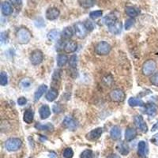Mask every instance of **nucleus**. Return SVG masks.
Masks as SVG:
<instances>
[{"label":"nucleus","mask_w":158,"mask_h":158,"mask_svg":"<svg viewBox=\"0 0 158 158\" xmlns=\"http://www.w3.org/2000/svg\"><path fill=\"white\" fill-rule=\"evenodd\" d=\"M7 32H2L1 34H0V41H1V43L3 44L4 42H6L7 40Z\"/></svg>","instance_id":"nucleus-43"},{"label":"nucleus","mask_w":158,"mask_h":158,"mask_svg":"<svg viewBox=\"0 0 158 158\" xmlns=\"http://www.w3.org/2000/svg\"><path fill=\"white\" fill-rule=\"evenodd\" d=\"M157 69V63L154 59H149L143 63L142 67V72L145 76H149L154 73Z\"/></svg>","instance_id":"nucleus-3"},{"label":"nucleus","mask_w":158,"mask_h":158,"mask_svg":"<svg viewBox=\"0 0 158 158\" xmlns=\"http://www.w3.org/2000/svg\"><path fill=\"white\" fill-rule=\"evenodd\" d=\"M148 152L147 144L144 141H140L138 144V154L141 158H145L146 157Z\"/></svg>","instance_id":"nucleus-12"},{"label":"nucleus","mask_w":158,"mask_h":158,"mask_svg":"<svg viewBox=\"0 0 158 158\" xmlns=\"http://www.w3.org/2000/svg\"><path fill=\"white\" fill-rule=\"evenodd\" d=\"M75 30V33L79 39H84L87 36L88 33V30L86 29L85 24L82 22L76 23L74 26Z\"/></svg>","instance_id":"nucleus-7"},{"label":"nucleus","mask_w":158,"mask_h":158,"mask_svg":"<svg viewBox=\"0 0 158 158\" xmlns=\"http://www.w3.org/2000/svg\"><path fill=\"white\" fill-rule=\"evenodd\" d=\"M1 11L5 16H9L13 13V7L8 2H3L1 5Z\"/></svg>","instance_id":"nucleus-17"},{"label":"nucleus","mask_w":158,"mask_h":158,"mask_svg":"<svg viewBox=\"0 0 158 158\" xmlns=\"http://www.w3.org/2000/svg\"><path fill=\"white\" fill-rule=\"evenodd\" d=\"M134 22H135V21H134V18H129V19L126 20V21H125V30H130V29L133 26Z\"/></svg>","instance_id":"nucleus-40"},{"label":"nucleus","mask_w":158,"mask_h":158,"mask_svg":"<svg viewBox=\"0 0 158 158\" xmlns=\"http://www.w3.org/2000/svg\"><path fill=\"white\" fill-rule=\"evenodd\" d=\"M65 45L66 43L64 42V40H59V41H57L56 44H55V50H56V52H61L63 50H64L65 48Z\"/></svg>","instance_id":"nucleus-35"},{"label":"nucleus","mask_w":158,"mask_h":158,"mask_svg":"<svg viewBox=\"0 0 158 158\" xmlns=\"http://www.w3.org/2000/svg\"><path fill=\"white\" fill-rule=\"evenodd\" d=\"M125 12H126V14L129 16V17H131V18H134L137 17L139 14V11H138V10L136 9L135 7H126L125 8Z\"/></svg>","instance_id":"nucleus-30"},{"label":"nucleus","mask_w":158,"mask_h":158,"mask_svg":"<svg viewBox=\"0 0 158 158\" xmlns=\"http://www.w3.org/2000/svg\"><path fill=\"white\" fill-rule=\"evenodd\" d=\"M110 136L113 140H119V139H120V138H121V129H120V126H113L112 128L111 129Z\"/></svg>","instance_id":"nucleus-21"},{"label":"nucleus","mask_w":158,"mask_h":158,"mask_svg":"<svg viewBox=\"0 0 158 158\" xmlns=\"http://www.w3.org/2000/svg\"><path fill=\"white\" fill-rule=\"evenodd\" d=\"M122 23L121 21H117L116 22L112 25L111 26H110L109 28V31L111 32L112 34H115V35H118L121 32V30H122Z\"/></svg>","instance_id":"nucleus-26"},{"label":"nucleus","mask_w":158,"mask_h":158,"mask_svg":"<svg viewBox=\"0 0 158 158\" xmlns=\"http://www.w3.org/2000/svg\"><path fill=\"white\" fill-rule=\"evenodd\" d=\"M60 11L56 7H50L47 10L45 14V17L47 20L49 21H54L56 20L57 18H59Z\"/></svg>","instance_id":"nucleus-11"},{"label":"nucleus","mask_w":158,"mask_h":158,"mask_svg":"<svg viewBox=\"0 0 158 158\" xmlns=\"http://www.w3.org/2000/svg\"><path fill=\"white\" fill-rule=\"evenodd\" d=\"M56 154L54 152H52V153H50L49 154V157L50 158H56Z\"/></svg>","instance_id":"nucleus-50"},{"label":"nucleus","mask_w":158,"mask_h":158,"mask_svg":"<svg viewBox=\"0 0 158 158\" xmlns=\"http://www.w3.org/2000/svg\"><path fill=\"white\" fill-rule=\"evenodd\" d=\"M128 104L131 107H145V104L142 100L136 97H131L128 100Z\"/></svg>","instance_id":"nucleus-23"},{"label":"nucleus","mask_w":158,"mask_h":158,"mask_svg":"<svg viewBox=\"0 0 158 158\" xmlns=\"http://www.w3.org/2000/svg\"><path fill=\"white\" fill-rule=\"evenodd\" d=\"M32 81L31 80V78H25L20 81V86L22 89H28L32 86Z\"/></svg>","instance_id":"nucleus-32"},{"label":"nucleus","mask_w":158,"mask_h":158,"mask_svg":"<svg viewBox=\"0 0 158 158\" xmlns=\"http://www.w3.org/2000/svg\"><path fill=\"white\" fill-rule=\"evenodd\" d=\"M78 4L83 8H91L97 3V0H78Z\"/></svg>","instance_id":"nucleus-27"},{"label":"nucleus","mask_w":158,"mask_h":158,"mask_svg":"<svg viewBox=\"0 0 158 158\" xmlns=\"http://www.w3.org/2000/svg\"><path fill=\"white\" fill-rule=\"evenodd\" d=\"M63 125L65 126L66 128L70 130V131H75V130L77 129L78 126L76 120H75L71 116H66L65 119L63 121Z\"/></svg>","instance_id":"nucleus-9"},{"label":"nucleus","mask_w":158,"mask_h":158,"mask_svg":"<svg viewBox=\"0 0 158 158\" xmlns=\"http://www.w3.org/2000/svg\"><path fill=\"white\" fill-rule=\"evenodd\" d=\"M78 65V56L76 55H71L69 59V66L73 69H75L77 67Z\"/></svg>","instance_id":"nucleus-34"},{"label":"nucleus","mask_w":158,"mask_h":158,"mask_svg":"<svg viewBox=\"0 0 158 158\" xmlns=\"http://www.w3.org/2000/svg\"><path fill=\"white\" fill-rule=\"evenodd\" d=\"M58 96H59V92L57 90V89L54 88V87H52V88L50 89L47 92L45 97L47 101L52 102L56 99Z\"/></svg>","instance_id":"nucleus-16"},{"label":"nucleus","mask_w":158,"mask_h":158,"mask_svg":"<svg viewBox=\"0 0 158 158\" xmlns=\"http://www.w3.org/2000/svg\"><path fill=\"white\" fill-rule=\"evenodd\" d=\"M134 123L136 127L139 131H142V133H146L148 131V126H147L146 123H145L142 115H135L134 118Z\"/></svg>","instance_id":"nucleus-8"},{"label":"nucleus","mask_w":158,"mask_h":158,"mask_svg":"<svg viewBox=\"0 0 158 158\" xmlns=\"http://www.w3.org/2000/svg\"><path fill=\"white\" fill-rule=\"evenodd\" d=\"M18 104L20 106H24L25 104H27V99L24 97H21L18 99Z\"/></svg>","instance_id":"nucleus-42"},{"label":"nucleus","mask_w":158,"mask_h":158,"mask_svg":"<svg viewBox=\"0 0 158 158\" xmlns=\"http://www.w3.org/2000/svg\"><path fill=\"white\" fill-rule=\"evenodd\" d=\"M75 33V30L71 27H66L64 30H63L61 33V37L63 40L66 41V40H70L73 36Z\"/></svg>","instance_id":"nucleus-22"},{"label":"nucleus","mask_w":158,"mask_h":158,"mask_svg":"<svg viewBox=\"0 0 158 158\" xmlns=\"http://www.w3.org/2000/svg\"><path fill=\"white\" fill-rule=\"evenodd\" d=\"M22 145V142L18 138H11L7 139L5 142V148L7 151L15 152L20 149Z\"/></svg>","instance_id":"nucleus-2"},{"label":"nucleus","mask_w":158,"mask_h":158,"mask_svg":"<svg viewBox=\"0 0 158 158\" xmlns=\"http://www.w3.org/2000/svg\"><path fill=\"white\" fill-rule=\"evenodd\" d=\"M30 60L34 66L40 65L44 60V54L41 50H34L30 56Z\"/></svg>","instance_id":"nucleus-6"},{"label":"nucleus","mask_w":158,"mask_h":158,"mask_svg":"<svg viewBox=\"0 0 158 158\" xmlns=\"http://www.w3.org/2000/svg\"><path fill=\"white\" fill-rule=\"evenodd\" d=\"M35 128L36 130H39V131H52L54 130V126L52 123H45V124H42V123H37L35 125Z\"/></svg>","instance_id":"nucleus-25"},{"label":"nucleus","mask_w":158,"mask_h":158,"mask_svg":"<svg viewBox=\"0 0 158 158\" xmlns=\"http://www.w3.org/2000/svg\"><path fill=\"white\" fill-rule=\"evenodd\" d=\"M10 2H11L12 4L14 5V6H19V5L21 4L22 0H10Z\"/></svg>","instance_id":"nucleus-47"},{"label":"nucleus","mask_w":158,"mask_h":158,"mask_svg":"<svg viewBox=\"0 0 158 158\" xmlns=\"http://www.w3.org/2000/svg\"><path fill=\"white\" fill-rule=\"evenodd\" d=\"M47 90V86L46 85H41L40 87H38V89H36V91L34 93V100L35 101H37L41 99V97L44 94V93H46Z\"/></svg>","instance_id":"nucleus-20"},{"label":"nucleus","mask_w":158,"mask_h":158,"mask_svg":"<svg viewBox=\"0 0 158 158\" xmlns=\"http://www.w3.org/2000/svg\"><path fill=\"white\" fill-rule=\"evenodd\" d=\"M63 155L65 158H72L73 156H74V151H73L71 148H66L63 151Z\"/></svg>","instance_id":"nucleus-39"},{"label":"nucleus","mask_w":158,"mask_h":158,"mask_svg":"<svg viewBox=\"0 0 158 158\" xmlns=\"http://www.w3.org/2000/svg\"><path fill=\"white\" fill-rule=\"evenodd\" d=\"M109 98L113 102H117V103L123 102L126 99V93L124 91L120 89H115L110 92Z\"/></svg>","instance_id":"nucleus-5"},{"label":"nucleus","mask_w":158,"mask_h":158,"mask_svg":"<svg viewBox=\"0 0 158 158\" xmlns=\"http://www.w3.org/2000/svg\"><path fill=\"white\" fill-rule=\"evenodd\" d=\"M103 14V11L102 10H94V11L90 12L89 14V17H90L91 19L93 20H96L97 18H100Z\"/></svg>","instance_id":"nucleus-36"},{"label":"nucleus","mask_w":158,"mask_h":158,"mask_svg":"<svg viewBox=\"0 0 158 158\" xmlns=\"http://www.w3.org/2000/svg\"><path fill=\"white\" fill-rule=\"evenodd\" d=\"M61 34L59 33V31H57V30H52V31H50L48 33H47V39L49 40V41H55L57 39L59 38V36H60Z\"/></svg>","instance_id":"nucleus-31"},{"label":"nucleus","mask_w":158,"mask_h":158,"mask_svg":"<svg viewBox=\"0 0 158 158\" xmlns=\"http://www.w3.org/2000/svg\"><path fill=\"white\" fill-rule=\"evenodd\" d=\"M108 158H121V157H120L119 155H117V154H111L110 156H109Z\"/></svg>","instance_id":"nucleus-49"},{"label":"nucleus","mask_w":158,"mask_h":158,"mask_svg":"<svg viewBox=\"0 0 158 158\" xmlns=\"http://www.w3.org/2000/svg\"><path fill=\"white\" fill-rule=\"evenodd\" d=\"M117 21V17L115 14H109L104 17V19H103V22H104V25H106L107 26L110 27L112 25H114Z\"/></svg>","instance_id":"nucleus-19"},{"label":"nucleus","mask_w":158,"mask_h":158,"mask_svg":"<svg viewBox=\"0 0 158 158\" xmlns=\"http://www.w3.org/2000/svg\"><path fill=\"white\" fill-rule=\"evenodd\" d=\"M69 62V58L67 55L63 54H60L57 57V66L59 67H63Z\"/></svg>","instance_id":"nucleus-28"},{"label":"nucleus","mask_w":158,"mask_h":158,"mask_svg":"<svg viewBox=\"0 0 158 158\" xmlns=\"http://www.w3.org/2000/svg\"><path fill=\"white\" fill-rule=\"evenodd\" d=\"M150 82L154 86H158V72L152 75V77L150 78Z\"/></svg>","instance_id":"nucleus-41"},{"label":"nucleus","mask_w":158,"mask_h":158,"mask_svg":"<svg viewBox=\"0 0 158 158\" xmlns=\"http://www.w3.org/2000/svg\"><path fill=\"white\" fill-rule=\"evenodd\" d=\"M102 133H103V129L101 127H97V128L92 130L90 132H89L86 134V138L89 141H96L100 138Z\"/></svg>","instance_id":"nucleus-10"},{"label":"nucleus","mask_w":158,"mask_h":158,"mask_svg":"<svg viewBox=\"0 0 158 158\" xmlns=\"http://www.w3.org/2000/svg\"><path fill=\"white\" fill-rule=\"evenodd\" d=\"M150 142H151L154 145L158 146V133L156 134L155 135H154L152 137L151 139H150Z\"/></svg>","instance_id":"nucleus-44"},{"label":"nucleus","mask_w":158,"mask_h":158,"mask_svg":"<svg viewBox=\"0 0 158 158\" xmlns=\"http://www.w3.org/2000/svg\"><path fill=\"white\" fill-rule=\"evenodd\" d=\"M85 25H86V29L88 30V31H92V30H93V24L91 21H87L86 23H85Z\"/></svg>","instance_id":"nucleus-45"},{"label":"nucleus","mask_w":158,"mask_h":158,"mask_svg":"<svg viewBox=\"0 0 158 158\" xmlns=\"http://www.w3.org/2000/svg\"><path fill=\"white\" fill-rule=\"evenodd\" d=\"M34 120V112L32 109H27L25 110V111L24 112V115H23V120L25 123L27 124H30L32 123L33 122Z\"/></svg>","instance_id":"nucleus-18"},{"label":"nucleus","mask_w":158,"mask_h":158,"mask_svg":"<svg viewBox=\"0 0 158 158\" xmlns=\"http://www.w3.org/2000/svg\"><path fill=\"white\" fill-rule=\"evenodd\" d=\"M53 111H54L55 113H59L62 111V109L59 108V104H55V105H54V107H53Z\"/></svg>","instance_id":"nucleus-46"},{"label":"nucleus","mask_w":158,"mask_h":158,"mask_svg":"<svg viewBox=\"0 0 158 158\" xmlns=\"http://www.w3.org/2000/svg\"><path fill=\"white\" fill-rule=\"evenodd\" d=\"M39 114L41 120H46L51 115V109L47 104H44L39 109Z\"/></svg>","instance_id":"nucleus-14"},{"label":"nucleus","mask_w":158,"mask_h":158,"mask_svg":"<svg viewBox=\"0 0 158 158\" xmlns=\"http://www.w3.org/2000/svg\"><path fill=\"white\" fill-rule=\"evenodd\" d=\"M17 41L21 44H26L31 41L32 33L27 28H21L16 32Z\"/></svg>","instance_id":"nucleus-1"},{"label":"nucleus","mask_w":158,"mask_h":158,"mask_svg":"<svg viewBox=\"0 0 158 158\" xmlns=\"http://www.w3.org/2000/svg\"><path fill=\"white\" fill-rule=\"evenodd\" d=\"M7 83H8V75L5 71H2L0 75V84L2 86H7Z\"/></svg>","instance_id":"nucleus-33"},{"label":"nucleus","mask_w":158,"mask_h":158,"mask_svg":"<svg viewBox=\"0 0 158 158\" xmlns=\"http://www.w3.org/2000/svg\"><path fill=\"white\" fill-rule=\"evenodd\" d=\"M157 130H158V121L156 123H155V124L154 125V126H153L151 131L154 132V131H156Z\"/></svg>","instance_id":"nucleus-48"},{"label":"nucleus","mask_w":158,"mask_h":158,"mask_svg":"<svg viewBox=\"0 0 158 158\" xmlns=\"http://www.w3.org/2000/svg\"><path fill=\"white\" fill-rule=\"evenodd\" d=\"M80 158H93V154L90 149H86L81 154Z\"/></svg>","instance_id":"nucleus-37"},{"label":"nucleus","mask_w":158,"mask_h":158,"mask_svg":"<svg viewBox=\"0 0 158 158\" xmlns=\"http://www.w3.org/2000/svg\"><path fill=\"white\" fill-rule=\"evenodd\" d=\"M60 70H55L54 74L52 75V82L54 83V82H56L57 81H59L60 78H61V74H60Z\"/></svg>","instance_id":"nucleus-38"},{"label":"nucleus","mask_w":158,"mask_h":158,"mask_svg":"<svg viewBox=\"0 0 158 158\" xmlns=\"http://www.w3.org/2000/svg\"><path fill=\"white\" fill-rule=\"evenodd\" d=\"M77 49L78 44L75 41H68L67 43H66L64 51L66 53H73V52H76Z\"/></svg>","instance_id":"nucleus-24"},{"label":"nucleus","mask_w":158,"mask_h":158,"mask_svg":"<svg viewBox=\"0 0 158 158\" xmlns=\"http://www.w3.org/2000/svg\"><path fill=\"white\" fill-rule=\"evenodd\" d=\"M95 52L99 55H107L111 51V46L108 42L100 41L95 46Z\"/></svg>","instance_id":"nucleus-4"},{"label":"nucleus","mask_w":158,"mask_h":158,"mask_svg":"<svg viewBox=\"0 0 158 158\" xmlns=\"http://www.w3.org/2000/svg\"><path fill=\"white\" fill-rule=\"evenodd\" d=\"M117 149L118 151L120 153V154H122L123 156L127 155V154H129V152H130V149H129L128 145L125 144L124 142H120V143H119L117 145Z\"/></svg>","instance_id":"nucleus-29"},{"label":"nucleus","mask_w":158,"mask_h":158,"mask_svg":"<svg viewBox=\"0 0 158 158\" xmlns=\"http://www.w3.org/2000/svg\"><path fill=\"white\" fill-rule=\"evenodd\" d=\"M145 113L149 116H154L157 112V107L154 103H148L145 104Z\"/></svg>","instance_id":"nucleus-13"},{"label":"nucleus","mask_w":158,"mask_h":158,"mask_svg":"<svg viewBox=\"0 0 158 158\" xmlns=\"http://www.w3.org/2000/svg\"><path fill=\"white\" fill-rule=\"evenodd\" d=\"M137 134L138 133H137V131L135 129L132 128V127H128L125 131V140L126 142H131L137 137Z\"/></svg>","instance_id":"nucleus-15"}]
</instances>
